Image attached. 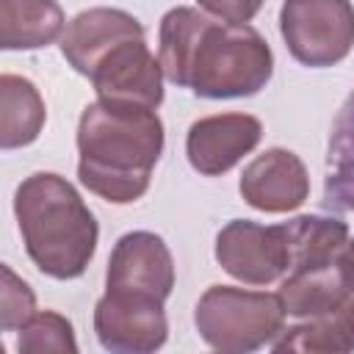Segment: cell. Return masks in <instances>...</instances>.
<instances>
[{"instance_id":"6da1fadb","label":"cell","mask_w":354,"mask_h":354,"mask_svg":"<svg viewBox=\"0 0 354 354\" xmlns=\"http://www.w3.org/2000/svg\"><path fill=\"white\" fill-rule=\"evenodd\" d=\"M158 61L174 86L207 100L252 97L274 72L271 47L252 25L216 22L185 6L160 19Z\"/></svg>"},{"instance_id":"7a4b0ae2","label":"cell","mask_w":354,"mask_h":354,"mask_svg":"<svg viewBox=\"0 0 354 354\" xmlns=\"http://www.w3.org/2000/svg\"><path fill=\"white\" fill-rule=\"evenodd\" d=\"M77 152L80 183L108 202L127 205L149 188L163 152V124L155 108L97 100L80 113Z\"/></svg>"},{"instance_id":"3957f363","label":"cell","mask_w":354,"mask_h":354,"mask_svg":"<svg viewBox=\"0 0 354 354\" xmlns=\"http://www.w3.org/2000/svg\"><path fill=\"white\" fill-rule=\"evenodd\" d=\"M17 224L36 268L53 279L80 277L97 249V221L80 194L53 171H36L14 194Z\"/></svg>"},{"instance_id":"277c9868","label":"cell","mask_w":354,"mask_h":354,"mask_svg":"<svg viewBox=\"0 0 354 354\" xmlns=\"http://www.w3.org/2000/svg\"><path fill=\"white\" fill-rule=\"evenodd\" d=\"M194 321L210 348L243 354L274 343L282 332L285 307L274 293L213 285L202 293Z\"/></svg>"},{"instance_id":"5b68a950","label":"cell","mask_w":354,"mask_h":354,"mask_svg":"<svg viewBox=\"0 0 354 354\" xmlns=\"http://www.w3.org/2000/svg\"><path fill=\"white\" fill-rule=\"evenodd\" d=\"M279 30L304 66H332L354 47V6L348 0H285Z\"/></svg>"},{"instance_id":"8992f818","label":"cell","mask_w":354,"mask_h":354,"mask_svg":"<svg viewBox=\"0 0 354 354\" xmlns=\"http://www.w3.org/2000/svg\"><path fill=\"white\" fill-rule=\"evenodd\" d=\"M216 260L241 282L268 285L290 268L285 230L282 224L263 227L257 221L235 218L216 238Z\"/></svg>"},{"instance_id":"52a82bcc","label":"cell","mask_w":354,"mask_h":354,"mask_svg":"<svg viewBox=\"0 0 354 354\" xmlns=\"http://www.w3.org/2000/svg\"><path fill=\"white\" fill-rule=\"evenodd\" d=\"M94 332L102 348L124 354H149L166 343L163 301L138 293H111L94 307Z\"/></svg>"},{"instance_id":"ba28073f","label":"cell","mask_w":354,"mask_h":354,"mask_svg":"<svg viewBox=\"0 0 354 354\" xmlns=\"http://www.w3.org/2000/svg\"><path fill=\"white\" fill-rule=\"evenodd\" d=\"M174 288V263L171 252L155 232H127L116 241L108 274H105V290L111 293H138L166 301Z\"/></svg>"},{"instance_id":"9c48e42d","label":"cell","mask_w":354,"mask_h":354,"mask_svg":"<svg viewBox=\"0 0 354 354\" xmlns=\"http://www.w3.org/2000/svg\"><path fill=\"white\" fill-rule=\"evenodd\" d=\"M91 83L100 100L136 102L158 108L163 102V69L147 50L144 39H130L113 47L91 72Z\"/></svg>"},{"instance_id":"30bf717a","label":"cell","mask_w":354,"mask_h":354,"mask_svg":"<svg viewBox=\"0 0 354 354\" xmlns=\"http://www.w3.org/2000/svg\"><path fill=\"white\" fill-rule=\"evenodd\" d=\"M260 136L263 124L249 113L205 116L188 127V163L205 177H218L249 155L260 144Z\"/></svg>"},{"instance_id":"8fae6325","label":"cell","mask_w":354,"mask_h":354,"mask_svg":"<svg viewBox=\"0 0 354 354\" xmlns=\"http://www.w3.org/2000/svg\"><path fill=\"white\" fill-rule=\"evenodd\" d=\"M310 177L299 155L274 147L257 155L241 174V196L266 213H288L304 205Z\"/></svg>"},{"instance_id":"7c38bea8","label":"cell","mask_w":354,"mask_h":354,"mask_svg":"<svg viewBox=\"0 0 354 354\" xmlns=\"http://www.w3.org/2000/svg\"><path fill=\"white\" fill-rule=\"evenodd\" d=\"M144 39V25L122 8H88L80 11L61 36L64 58L86 77L97 64L122 41Z\"/></svg>"},{"instance_id":"4fadbf2b","label":"cell","mask_w":354,"mask_h":354,"mask_svg":"<svg viewBox=\"0 0 354 354\" xmlns=\"http://www.w3.org/2000/svg\"><path fill=\"white\" fill-rule=\"evenodd\" d=\"M351 290V282L340 260L326 266L290 268L279 285V301L288 315L296 318H329L340 310Z\"/></svg>"},{"instance_id":"5bb4252c","label":"cell","mask_w":354,"mask_h":354,"mask_svg":"<svg viewBox=\"0 0 354 354\" xmlns=\"http://www.w3.org/2000/svg\"><path fill=\"white\" fill-rule=\"evenodd\" d=\"M64 30V11L55 0H0V47L36 50Z\"/></svg>"},{"instance_id":"9a60e30c","label":"cell","mask_w":354,"mask_h":354,"mask_svg":"<svg viewBox=\"0 0 354 354\" xmlns=\"http://www.w3.org/2000/svg\"><path fill=\"white\" fill-rule=\"evenodd\" d=\"M44 127V100L36 86L19 75L0 77V147L17 149L33 144Z\"/></svg>"},{"instance_id":"2e32d148","label":"cell","mask_w":354,"mask_h":354,"mask_svg":"<svg viewBox=\"0 0 354 354\" xmlns=\"http://www.w3.org/2000/svg\"><path fill=\"white\" fill-rule=\"evenodd\" d=\"M282 230H285V241H288L290 268L335 263V260H340V254L348 243V227L340 218L296 216V218L285 221Z\"/></svg>"},{"instance_id":"e0dca14e","label":"cell","mask_w":354,"mask_h":354,"mask_svg":"<svg viewBox=\"0 0 354 354\" xmlns=\"http://www.w3.org/2000/svg\"><path fill=\"white\" fill-rule=\"evenodd\" d=\"M324 202L335 210H354V91L346 97L332 122Z\"/></svg>"},{"instance_id":"ac0fdd59","label":"cell","mask_w":354,"mask_h":354,"mask_svg":"<svg viewBox=\"0 0 354 354\" xmlns=\"http://www.w3.org/2000/svg\"><path fill=\"white\" fill-rule=\"evenodd\" d=\"M274 351H301V354H340L351 351V340L340 329V324L329 318H307L304 324H296L290 329H282L274 337Z\"/></svg>"},{"instance_id":"d6986e66","label":"cell","mask_w":354,"mask_h":354,"mask_svg":"<svg viewBox=\"0 0 354 354\" xmlns=\"http://www.w3.org/2000/svg\"><path fill=\"white\" fill-rule=\"evenodd\" d=\"M22 354H75V332L72 324L58 315V313H33L22 326H19V340H17Z\"/></svg>"},{"instance_id":"ffe728a7","label":"cell","mask_w":354,"mask_h":354,"mask_svg":"<svg viewBox=\"0 0 354 354\" xmlns=\"http://www.w3.org/2000/svg\"><path fill=\"white\" fill-rule=\"evenodd\" d=\"M0 326L3 332H14L36 313V299L33 290L8 266H0Z\"/></svg>"},{"instance_id":"44dd1931","label":"cell","mask_w":354,"mask_h":354,"mask_svg":"<svg viewBox=\"0 0 354 354\" xmlns=\"http://www.w3.org/2000/svg\"><path fill=\"white\" fill-rule=\"evenodd\" d=\"M196 3L224 22H249L263 8V0H196Z\"/></svg>"},{"instance_id":"7402d4cb","label":"cell","mask_w":354,"mask_h":354,"mask_svg":"<svg viewBox=\"0 0 354 354\" xmlns=\"http://www.w3.org/2000/svg\"><path fill=\"white\" fill-rule=\"evenodd\" d=\"M332 318L340 324V329L346 332V337H348V340H351V346H354V285H351V290H348L346 301L340 304V310H337Z\"/></svg>"},{"instance_id":"603a6c76","label":"cell","mask_w":354,"mask_h":354,"mask_svg":"<svg viewBox=\"0 0 354 354\" xmlns=\"http://www.w3.org/2000/svg\"><path fill=\"white\" fill-rule=\"evenodd\" d=\"M340 266H343L348 282L354 285V238L346 243V249H343V254H340Z\"/></svg>"}]
</instances>
